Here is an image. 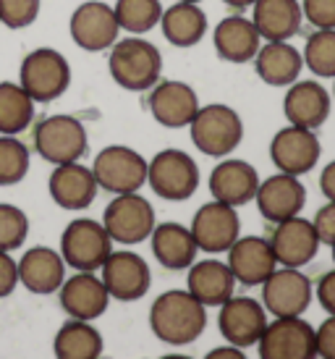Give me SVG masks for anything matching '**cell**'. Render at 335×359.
<instances>
[{"label":"cell","instance_id":"cell-41","mask_svg":"<svg viewBox=\"0 0 335 359\" xmlns=\"http://www.w3.org/2000/svg\"><path fill=\"white\" fill-rule=\"evenodd\" d=\"M19 286V270L11 252H0V299L11 297Z\"/></svg>","mask_w":335,"mask_h":359},{"label":"cell","instance_id":"cell-38","mask_svg":"<svg viewBox=\"0 0 335 359\" xmlns=\"http://www.w3.org/2000/svg\"><path fill=\"white\" fill-rule=\"evenodd\" d=\"M42 0H0V24L8 29H24L37 21Z\"/></svg>","mask_w":335,"mask_h":359},{"label":"cell","instance_id":"cell-17","mask_svg":"<svg viewBox=\"0 0 335 359\" xmlns=\"http://www.w3.org/2000/svg\"><path fill=\"white\" fill-rule=\"evenodd\" d=\"M270 250L275 255V262H280L283 268H304L320 252V236H317L312 220L296 215V218L275 223Z\"/></svg>","mask_w":335,"mask_h":359},{"label":"cell","instance_id":"cell-48","mask_svg":"<svg viewBox=\"0 0 335 359\" xmlns=\"http://www.w3.org/2000/svg\"><path fill=\"white\" fill-rule=\"evenodd\" d=\"M178 3H199V0H178Z\"/></svg>","mask_w":335,"mask_h":359},{"label":"cell","instance_id":"cell-8","mask_svg":"<svg viewBox=\"0 0 335 359\" xmlns=\"http://www.w3.org/2000/svg\"><path fill=\"white\" fill-rule=\"evenodd\" d=\"M147 184L168 202L189 200L199 187L197 163L181 150H163L147 163Z\"/></svg>","mask_w":335,"mask_h":359},{"label":"cell","instance_id":"cell-2","mask_svg":"<svg viewBox=\"0 0 335 359\" xmlns=\"http://www.w3.org/2000/svg\"><path fill=\"white\" fill-rule=\"evenodd\" d=\"M110 76L113 81L128 92H144L160 81L163 71V55L152 42L142 37H126L116 40L110 48Z\"/></svg>","mask_w":335,"mask_h":359},{"label":"cell","instance_id":"cell-16","mask_svg":"<svg viewBox=\"0 0 335 359\" xmlns=\"http://www.w3.org/2000/svg\"><path fill=\"white\" fill-rule=\"evenodd\" d=\"M320 152L322 147L317 134L301 126H286L270 142V158L280 168V173H288V176L309 173L320 160Z\"/></svg>","mask_w":335,"mask_h":359},{"label":"cell","instance_id":"cell-18","mask_svg":"<svg viewBox=\"0 0 335 359\" xmlns=\"http://www.w3.org/2000/svg\"><path fill=\"white\" fill-rule=\"evenodd\" d=\"M58 299L63 312L71 320H87V323H92L100 315H105V309L110 304V294L95 273H79L76 270V276H71V278L60 283Z\"/></svg>","mask_w":335,"mask_h":359},{"label":"cell","instance_id":"cell-46","mask_svg":"<svg viewBox=\"0 0 335 359\" xmlns=\"http://www.w3.org/2000/svg\"><path fill=\"white\" fill-rule=\"evenodd\" d=\"M223 3H228L231 8H249V6H254L257 0H223Z\"/></svg>","mask_w":335,"mask_h":359},{"label":"cell","instance_id":"cell-36","mask_svg":"<svg viewBox=\"0 0 335 359\" xmlns=\"http://www.w3.org/2000/svg\"><path fill=\"white\" fill-rule=\"evenodd\" d=\"M304 63L315 76H335V29H317L304 48Z\"/></svg>","mask_w":335,"mask_h":359},{"label":"cell","instance_id":"cell-14","mask_svg":"<svg viewBox=\"0 0 335 359\" xmlns=\"http://www.w3.org/2000/svg\"><path fill=\"white\" fill-rule=\"evenodd\" d=\"M217 325L231 346H238V349L254 346L267 325L265 307L249 297H231L220 304Z\"/></svg>","mask_w":335,"mask_h":359},{"label":"cell","instance_id":"cell-19","mask_svg":"<svg viewBox=\"0 0 335 359\" xmlns=\"http://www.w3.org/2000/svg\"><path fill=\"white\" fill-rule=\"evenodd\" d=\"M254 200L262 218L270 220V223H280V220L296 218L304 210L306 189L296 176L278 173V176H270L257 187Z\"/></svg>","mask_w":335,"mask_h":359},{"label":"cell","instance_id":"cell-27","mask_svg":"<svg viewBox=\"0 0 335 359\" xmlns=\"http://www.w3.org/2000/svg\"><path fill=\"white\" fill-rule=\"evenodd\" d=\"M186 283L189 294L205 307H220L223 302L233 297V289H236V278L231 268L217 259H205V262L191 265Z\"/></svg>","mask_w":335,"mask_h":359},{"label":"cell","instance_id":"cell-1","mask_svg":"<svg viewBox=\"0 0 335 359\" xmlns=\"http://www.w3.org/2000/svg\"><path fill=\"white\" fill-rule=\"evenodd\" d=\"M207 312L189 291L173 289L160 294L149 309V328L163 344L186 346L205 333Z\"/></svg>","mask_w":335,"mask_h":359},{"label":"cell","instance_id":"cell-45","mask_svg":"<svg viewBox=\"0 0 335 359\" xmlns=\"http://www.w3.org/2000/svg\"><path fill=\"white\" fill-rule=\"evenodd\" d=\"M205 359H247V354L238 349V346H220L212 349Z\"/></svg>","mask_w":335,"mask_h":359},{"label":"cell","instance_id":"cell-31","mask_svg":"<svg viewBox=\"0 0 335 359\" xmlns=\"http://www.w3.org/2000/svg\"><path fill=\"white\" fill-rule=\"evenodd\" d=\"M163 34L176 48H191L197 45L207 32V16L202 13L197 3H176L160 16Z\"/></svg>","mask_w":335,"mask_h":359},{"label":"cell","instance_id":"cell-15","mask_svg":"<svg viewBox=\"0 0 335 359\" xmlns=\"http://www.w3.org/2000/svg\"><path fill=\"white\" fill-rule=\"evenodd\" d=\"M238 215L236 208L223 205V202H207L197 210L191 220V236L197 241V250L205 252H228L238 239Z\"/></svg>","mask_w":335,"mask_h":359},{"label":"cell","instance_id":"cell-49","mask_svg":"<svg viewBox=\"0 0 335 359\" xmlns=\"http://www.w3.org/2000/svg\"><path fill=\"white\" fill-rule=\"evenodd\" d=\"M330 247H333V262H335V241H333V244H330Z\"/></svg>","mask_w":335,"mask_h":359},{"label":"cell","instance_id":"cell-43","mask_svg":"<svg viewBox=\"0 0 335 359\" xmlns=\"http://www.w3.org/2000/svg\"><path fill=\"white\" fill-rule=\"evenodd\" d=\"M317 299L327 315H335V270L325 273L317 283Z\"/></svg>","mask_w":335,"mask_h":359},{"label":"cell","instance_id":"cell-42","mask_svg":"<svg viewBox=\"0 0 335 359\" xmlns=\"http://www.w3.org/2000/svg\"><path fill=\"white\" fill-rule=\"evenodd\" d=\"M315 339H317V357L335 359V315H330V318L315 330Z\"/></svg>","mask_w":335,"mask_h":359},{"label":"cell","instance_id":"cell-4","mask_svg":"<svg viewBox=\"0 0 335 359\" xmlns=\"http://www.w3.org/2000/svg\"><path fill=\"white\" fill-rule=\"evenodd\" d=\"M19 84L34 102L58 100L71 84L69 60L53 48H37L21 60Z\"/></svg>","mask_w":335,"mask_h":359},{"label":"cell","instance_id":"cell-30","mask_svg":"<svg viewBox=\"0 0 335 359\" xmlns=\"http://www.w3.org/2000/svg\"><path fill=\"white\" fill-rule=\"evenodd\" d=\"M254 66L259 79L273 87H286L294 84L301 74L304 58L299 55L294 45L288 42H267L265 48H259L254 55Z\"/></svg>","mask_w":335,"mask_h":359},{"label":"cell","instance_id":"cell-40","mask_svg":"<svg viewBox=\"0 0 335 359\" xmlns=\"http://www.w3.org/2000/svg\"><path fill=\"white\" fill-rule=\"evenodd\" d=\"M312 226H315L317 236H320V244H333L335 241V202H327L325 208L317 210Z\"/></svg>","mask_w":335,"mask_h":359},{"label":"cell","instance_id":"cell-20","mask_svg":"<svg viewBox=\"0 0 335 359\" xmlns=\"http://www.w3.org/2000/svg\"><path fill=\"white\" fill-rule=\"evenodd\" d=\"M48 189L53 202L63 210H84L97 197V181L92 168L81 163H63L50 173Z\"/></svg>","mask_w":335,"mask_h":359},{"label":"cell","instance_id":"cell-11","mask_svg":"<svg viewBox=\"0 0 335 359\" xmlns=\"http://www.w3.org/2000/svg\"><path fill=\"white\" fill-rule=\"evenodd\" d=\"M69 29L74 42L87 53H102L113 48L118 40V21L108 3L102 0H87L71 13Z\"/></svg>","mask_w":335,"mask_h":359},{"label":"cell","instance_id":"cell-29","mask_svg":"<svg viewBox=\"0 0 335 359\" xmlns=\"http://www.w3.org/2000/svg\"><path fill=\"white\" fill-rule=\"evenodd\" d=\"M152 252L163 268L168 270H184L189 265H194L197 257V241L191 236V231L181 223H163L155 226L152 233Z\"/></svg>","mask_w":335,"mask_h":359},{"label":"cell","instance_id":"cell-24","mask_svg":"<svg viewBox=\"0 0 335 359\" xmlns=\"http://www.w3.org/2000/svg\"><path fill=\"white\" fill-rule=\"evenodd\" d=\"M257 187L259 176L247 160H223L210 173V194L215 197V202L231 208H241L254 200Z\"/></svg>","mask_w":335,"mask_h":359},{"label":"cell","instance_id":"cell-5","mask_svg":"<svg viewBox=\"0 0 335 359\" xmlns=\"http://www.w3.org/2000/svg\"><path fill=\"white\" fill-rule=\"evenodd\" d=\"M34 150L53 165L79 163L89 150L87 129L74 116H48L34 126Z\"/></svg>","mask_w":335,"mask_h":359},{"label":"cell","instance_id":"cell-26","mask_svg":"<svg viewBox=\"0 0 335 359\" xmlns=\"http://www.w3.org/2000/svg\"><path fill=\"white\" fill-rule=\"evenodd\" d=\"M301 6L299 0H257L252 24L267 42H288L301 29Z\"/></svg>","mask_w":335,"mask_h":359},{"label":"cell","instance_id":"cell-28","mask_svg":"<svg viewBox=\"0 0 335 359\" xmlns=\"http://www.w3.org/2000/svg\"><path fill=\"white\" fill-rule=\"evenodd\" d=\"M215 50L228 63H247L259 50V32L244 16H228L215 27Z\"/></svg>","mask_w":335,"mask_h":359},{"label":"cell","instance_id":"cell-44","mask_svg":"<svg viewBox=\"0 0 335 359\" xmlns=\"http://www.w3.org/2000/svg\"><path fill=\"white\" fill-rule=\"evenodd\" d=\"M320 189H322V194H325L327 200L335 202V160L330 165H325V170H322V176H320Z\"/></svg>","mask_w":335,"mask_h":359},{"label":"cell","instance_id":"cell-13","mask_svg":"<svg viewBox=\"0 0 335 359\" xmlns=\"http://www.w3.org/2000/svg\"><path fill=\"white\" fill-rule=\"evenodd\" d=\"M262 302L275 318H301L312 304V280L299 273V268L273 270L262 283Z\"/></svg>","mask_w":335,"mask_h":359},{"label":"cell","instance_id":"cell-39","mask_svg":"<svg viewBox=\"0 0 335 359\" xmlns=\"http://www.w3.org/2000/svg\"><path fill=\"white\" fill-rule=\"evenodd\" d=\"M301 13L317 29H335V0H304Z\"/></svg>","mask_w":335,"mask_h":359},{"label":"cell","instance_id":"cell-50","mask_svg":"<svg viewBox=\"0 0 335 359\" xmlns=\"http://www.w3.org/2000/svg\"><path fill=\"white\" fill-rule=\"evenodd\" d=\"M333 79H335V76H333Z\"/></svg>","mask_w":335,"mask_h":359},{"label":"cell","instance_id":"cell-12","mask_svg":"<svg viewBox=\"0 0 335 359\" xmlns=\"http://www.w3.org/2000/svg\"><path fill=\"white\" fill-rule=\"evenodd\" d=\"M102 286L108 289L110 299L118 302H137L149 291L152 273L147 262L139 257L137 252H110L108 259L102 262Z\"/></svg>","mask_w":335,"mask_h":359},{"label":"cell","instance_id":"cell-22","mask_svg":"<svg viewBox=\"0 0 335 359\" xmlns=\"http://www.w3.org/2000/svg\"><path fill=\"white\" fill-rule=\"evenodd\" d=\"M19 270V283L32 294L48 297L53 291L60 289V283L66 280V262L60 257V252L50 247H32L16 259Z\"/></svg>","mask_w":335,"mask_h":359},{"label":"cell","instance_id":"cell-3","mask_svg":"<svg viewBox=\"0 0 335 359\" xmlns=\"http://www.w3.org/2000/svg\"><path fill=\"white\" fill-rule=\"evenodd\" d=\"M113 252V239L102 223L92 218H76L60 233V257L79 273H95Z\"/></svg>","mask_w":335,"mask_h":359},{"label":"cell","instance_id":"cell-33","mask_svg":"<svg viewBox=\"0 0 335 359\" xmlns=\"http://www.w3.org/2000/svg\"><path fill=\"white\" fill-rule=\"evenodd\" d=\"M34 121V100L21 90V84L0 81V134L16 137Z\"/></svg>","mask_w":335,"mask_h":359},{"label":"cell","instance_id":"cell-25","mask_svg":"<svg viewBox=\"0 0 335 359\" xmlns=\"http://www.w3.org/2000/svg\"><path fill=\"white\" fill-rule=\"evenodd\" d=\"M283 110L291 126L315 131L330 116V95L320 81H294L283 100Z\"/></svg>","mask_w":335,"mask_h":359},{"label":"cell","instance_id":"cell-10","mask_svg":"<svg viewBox=\"0 0 335 359\" xmlns=\"http://www.w3.org/2000/svg\"><path fill=\"white\" fill-rule=\"evenodd\" d=\"M257 344L259 359H317L315 328L301 318H275Z\"/></svg>","mask_w":335,"mask_h":359},{"label":"cell","instance_id":"cell-23","mask_svg":"<svg viewBox=\"0 0 335 359\" xmlns=\"http://www.w3.org/2000/svg\"><path fill=\"white\" fill-rule=\"evenodd\" d=\"M228 268L233 273V278L244 286H262L273 270H275V255L270 250V241L259 236H247L236 239L233 247L228 250Z\"/></svg>","mask_w":335,"mask_h":359},{"label":"cell","instance_id":"cell-47","mask_svg":"<svg viewBox=\"0 0 335 359\" xmlns=\"http://www.w3.org/2000/svg\"><path fill=\"white\" fill-rule=\"evenodd\" d=\"M160 359H191V357H186V354H165V357Z\"/></svg>","mask_w":335,"mask_h":359},{"label":"cell","instance_id":"cell-37","mask_svg":"<svg viewBox=\"0 0 335 359\" xmlns=\"http://www.w3.org/2000/svg\"><path fill=\"white\" fill-rule=\"evenodd\" d=\"M29 236L27 212L11 202H0V252H16Z\"/></svg>","mask_w":335,"mask_h":359},{"label":"cell","instance_id":"cell-6","mask_svg":"<svg viewBox=\"0 0 335 359\" xmlns=\"http://www.w3.org/2000/svg\"><path fill=\"white\" fill-rule=\"evenodd\" d=\"M244 137V123L238 113L228 105H207L199 108L191 121V142L197 144L199 152L210 158H226L241 144Z\"/></svg>","mask_w":335,"mask_h":359},{"label":"cell","instance_id":"cell-7","mask_svg":"<svg viewBox=\"0 0 335 359\" xmlns=\"http://www.w3.org/2000/svg\"><path fill=\"white\" fill-rule=\"evenodd\" d=\"M100 189L110 194H131L147 184V160L123 144H110L97 152L92 165Z\"/></svg>","mask_w":335,"mask_h":359},{"label":"cell","instance_id":"cell-21","mask_svg":"<svg viewBox=\"0 0 335 359\" xmlns=\"http://www.w3.org/2000/svg\"><path fill=\"white\" fill-rule=\"evenodd\" d=\"M149 110L160 126H168V129L189 126L199 110L197 92L184 81H158L149 95Z\"/></svg>","mask_w":335,"mask_h":359},{"label":"cell","instance_id":"cell-34","mask_svg":"<svg viewBox=\"0 0 335 359\" xmlns=\"http://www.w3.org/2000/svg\"><path fill=\"white\" fill-rule=\"evenodd\" d=\"M113 13H116L118 27L126 29L128 34H147L160 24L163 6L160 0H118Z\"/></svg>","mask_w":335,"mask_h":359},{"label":"cell","instance_id":"cell-9","mask_svg":"<svg viewBox=\"0 0 335 359\" xmlns=\"http://www.w3.org/2000/svg\"><path fill=\"white\" fill-rule=\"evenodd\" d=\"M102 226L110 239L123 247L142 244L149 239V233L155 229V210L144 197H139L137 191L116 194V200L102 212Z\"/></svg>","mask_w":335,"mask_h":359},{"label":"cell","instance_id":"cell-35","mask_svg":"<svg viewBox=\"0 0 335 359\" xmlns=\"http://www.w3.org/2000/svg\"><path fill=\"white\" fill-rule=\"evenodd\" d=\"M29 173V147L16 137L0 134V187H16Z\"/></svg>","mask_w":335,"mask_h":359},{"label":"cell","instance_id":"cell-32","mask_svg":"<svg viewBox=\"0 0 335 359\" xmlns=\"http://www.w3.org/2000/svg\"><path fill=\"white\" fill-rule=\"evenodd\" d=\"M53 354L55 359H100L102 336L87 320H69L53 339Z\"/></svg>","mask_w":335,"mask_h":359}]
</instances>
